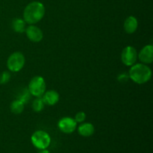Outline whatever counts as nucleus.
Instances as JSON below:
<instances>
[{"instance_id": "obj_1", "label": "nucleus", "mask_w": 153, "mask_h": 153, "mask_svg": "<svg viewBox=\"0 0 153 153\" xmlns=\"http://www.w3.org/2000/svg\"><path fill=\"white\" fill-rule=\"evenodd\" d=\"M46 13V8L40 1H31L26 5L23 11V19L28 25H35L40 22Z\"/></svg>"}, {"instance_id": "obj_2", "label": "nucleus", "mask_w": 153, "mask_h": 153, "mask_svg": "<svg viewBox=\"0 0 153 153\" xmlns=\"http://www.w3.org/2000/svg\"><path fill=\"white\" fill-rule=\"evenodd\" d=\"M130 79L136 84L143 85L149 82L152 78V70L144 64H134L131 67L128 73Z\"/></svg>"}, {"instance_id": "obj_3", "label": "nucleus", "mask_w": 153, "mask_h": 153, "mask_svg": "<svg viewBox=\"0 0 153 153\" xmlns=\"http://www.w3.org/2000/svg\"><path fill=\"white\" fill-rule=\"evenodd\" d=\"M31 140L34 146L40 150L47 149L51 143L50 136L43 130H37L34 131L31 135Z\"/></svg>"}, {"instance_id": "obj_4", "label": "nucleus", "mask_w": 153, "mask_h": 153, "mask_svg": "<svg viewBox=\"0 0 153 153\" xmlns=\"http://www.w3.org/2000/svg\"><path fill=\"white\" fill-rule=\"evenodd\" d=\"M46 82L42 76H36L31 79L28 84V90L31 96L35 97H41L46 92Z\"/></svg>"}, {"instance_id": "obj_5", "label": "nucleus", "mask_w": 153, "mask_h": 153, "mask_svg": "<svg viewBox=\"0 0 153 153\" xmlns=\"http://www.w3.org/2000/svg\"><path fill=\"white\" fill-rule=\"evenodd\" d=\"M25 63V58L20 52H13L7 60V69L10 72H19L23 68Z\"/></svg>"}, {"instance_id": "obj_6", "label": "nucleus", "mask_w": 153, "mask_h": 153, "mask_svg": "<svg viewBox=\"0 0 153 153\" xmlns=\"http://www.w3.org/2000/svg\"><path fill=\"white\" fill-rule=\"evenodd\" d=\"M137 60V52L134 47L128 46L124 48L121 53V61L127 67H131Z\"/></svg>"}, {"instance_id": "obj_7", "label": "nucleus", "mask_w": 153, "mask_h": 153, "mask_svg": "<svg viewBox=\"0 0 153 153\" xmlns=\"http://www.w3.org/2000/svg\"><path fill=\"white\" fill-rule=\"evenodd\" d=\"M58 128L65 134H71L74 132L75 130L77 128V123L74 120V118L70 117H63L58 121Z\"/></svg>"}, {"instance_id": "obj_8", "label": "nucleus", "mask_w": 153, "mask_h": 153, "mask_svg": "<svg viewBox=\"0 0 153 153\" xmlns=\"http://www.w3.org/2000/svg\"><path fill=\"white\" fill-rule=\"evenodd\" d=\"M25 32L28 40L33 43H39L43 40V31L35 25H30L29 26L26 27Z\"/></svg>"}, {"instance_id": "obj_9", "label": "nucleus", "mask_w": 153, "mask_h": 153, "mask_svg": "<svg viewBox=\"0 0 153 153\" xmlns=\"http://www.w3.org/2000/svg\"><path fill=\"white\" fill-rule=\"evenodd\" d=\"M137 58L142 64H150L153 62V46L149 44L145 46L137 54Z\"/></svg>"}, {"instance_id": "obj_10", "label": "nucleus", "mask_w": 153, "mask_h": 153, "mask_svg": "<svg viewBox=\"0 0 153 153\" xmlns=\"http://www.w3.org/2000/svg\"><path fill=\"white\" fill-rule=\"evenodd\" d=\"M41 97L43 99V102H44L45 105L51 106L55 105V104H57L59 101L60 98L59 94L57 91H53V90L46 91Z\"/></svg>"}, {"instance_id": "obj_11", "label": "nucleus", "mask_w": 153, "mask_h": 153, "mask_svg": "<svg viewBox=\"0 0 153 153\" xmlns=\"http://www.w3.org/2000/svg\"><path fill=\"white\" fill-rule=\"evenodd\" d=\"M138 27L137 19L134 16H129L126 19L123 24V28L127 34H133L135 32Z\"/></svg>"}, {"instance_id": "obj_12", "label": "nucleus", "mask_w": 153, "mask_h": 153, "mask_svg": "<svg viewBox=\"0 0 153 153\" xmlns=\"http://www.w3.org/2000/svg\"><path fill=\"white\" fill-rule=\"evenodd\" d=\"M95 128L91 123H82L78 128V132L81 136L85 137H91L94 134Z\"/></svg>"}, {"instance_id": "obj_13", "label": "nucleus", "mask_w": 153, "mask_h": 153, "mask_svg": "<svg viewBox=\"0 0 153 153\" xmlns=\"http://www.w3.org/2000/svg\"><path fill=\"white\" fill-rule=\"evenodd\" d=\"M26 22L23 19L15 18L11 22V27L15 32L23 33L26 29Z\"/></svg>"}, {"instance_id": "obj_14", "label": "nucleus", "mask_w": 153, "mask_h": 153, "mask_svg": "<svg viewBox=\"0 0 153 153\" xmlns=\"http://www.w3.org/2000/svg\"><path fill=\"white\" fill-rule=\"evenodd\" d=\"M25 108V103L19 100H15L11 102L10 106V111L14 114H20L22 113Z\"/></svg>"}, {"instance_id": "obj_15", "label": "nucleus", "mask_w": 153, "mask_h": 153, "mask_svg": "<svg viewBox=\"0 0 153 153\" xmlns=\"http://www.w3.org/2000/svg\"><path fill=\"white\" fill-rule=\"evenodd\" d=\"M45 107V103L42 97H37L32 102V109L34 111L39 113L42 111Z\"/></svg>"}, {"instance_id": "obj_16", "label": "nucleus", "mask_w": 153, "mask_h": 153, "mask_svg": "<svg viewBox=\"0 0 153 153\" xmlns=\"http://www.w3.org/2000/svg\"><path fill=\"white\" fill-rule=\"evenodd\" d=\"M31 94H30V92L28 91V89H24L23 91H22V93H21V94H19V98H18V100H21V101L22 102L24 103H26L28 102V101H29V100L31 99Z\"/></svg>"}, {"instance_id": "obj_17", "label": "nucleus", "mask_w": 153, "mask_h": 153, "mask_svg": "<svg viewBox=\"0 0 153 153\" xmlns=\"http://www.w3.org/2000/svg\"><path fill=\"white\" fill-rule=\"evenodd\" d=\"M10 74L9 72L4 71L0 74V84L1 85H5L10 81Z\"/></svg>"}, {"instance_id": "obj_18", "label": "nucleus", "mask_w": 153, "mask_h": 153, "mask_svg": "<svg viewBox=\"0 0 153 153\" xmlns=\"http://www.w3.org/2000/svg\"><path fill=\"white\" fill-rule=\"evenodd\" d=\"M86 114L85 113V112L83 111H79L78 112L77 114H76V115H75V118L74 120H76V122L79 123H83L84 121L85 120V119H86Z\"/></svg>"}, {"instance_id": "obj_19", "label": "nucleus", "mask_w": 153, "mask_h": 153, "mask_svg": "<svg viewBox=\"0 0 153 153\" xmlns=\"http://www.w3.org/2000/svg\"><path fill=\"white\" fill-rule=\"evenodd\" d=\"M38 153H50V152L46 149H41V150H40Z\"/></svg>"}]
</instances>
